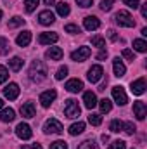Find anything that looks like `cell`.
<instances>
[{"label": "cell", "mask_w": 147, "mask_h": 149, "mask_svg": "<svg viewBox=\"0 0 147 149\" xmlns=\"http://www.w3.org/2000/svg\"><path fill=\"white\" fill-rule=\"evenodd\" d=\"M28 74H30V80H31V81L40 83V81H43V80L47 78L49 71H47V66H45L42 61H33L31 66H30V73Z\"/></svg>", "instance_id": "1"}, {"label": "cell", "mask_w": 147, "mask_h": 149, "mask_svg": "<svg viewBox=\"0 0 147 149\" xmlns=\"http://www.w3.org/2000/svg\"><path fill=\"white\" fill-rule=\"evenodd\" d=\"M114 21H116L119 26H125V28H133V26H135V19L132 17V14H130L128 10H119V12H116Z\"/></svg>", "instance_id": "2"}, {"label": "cell", "mask_w": 147, "mask_h": 149, "mask_svg": "<svg viewBox=\"0 0 147 149\" xmlns=\"http://www.w3.org/2000/svg\"><path fill=\"white\" fill-rule=\"evenodd\" d=\"M80 113H81V109H80L78 102H76L74 99H68V101H66V104H64V114H66V118L74 120V118H78V116H80Z\"/></svg>", "instance_id": "3"}, {"label": "cell", "mask_w": 147, "mask_h": 149, "mask_svg": "<svg viewBox=\"0 0 147 149\" xmlns=\"http://www.w3.org/2000/svg\"><path fill=\"white\" fill-rule=\"evenodd\" d=\"M62 130H64L62 123L59 120H55V118H50V120H47L43 123V132L45 134H61Z\"/></svg>", "instance_id": "4"}, {"label": "cell", "mask_w": 147, "mask_h": 149, "mask_svg": "<svg viewBox=\"0 0 147 149\" xmlns=\"http://www.w3.org/2000/svg\"><path fill=\"white\" fill-rule=\"evenodd\" d=\"M112 99H114V102H116L118 106H125V104L128 102L126 92H125V88H123L121 85H116V87H112Z\"/></svg>", "instance_id": "5"}, {"label": "cell", "mask_w": 147, "mask_h": 149, "mask_svg": "<svg viewBox=\"0 0 147 149\" xmlns=\"http://www.w3.org/2000/svg\"><path fill=\"white\" fill-rule=\"evenodd\" d=\"M102 76H104V70H102L101 64L92 66V68L88 70V73H87V78H88L90 83H99V81L102 80Z\"/></svg>", "instance_id": "6"}, {"label": "cell", "mask_w": 147, "mask_h": 149, "mask_svg": "<svg viewBox=\"0 0 147 149\" xmlns=\"http://www.w3.org/2000/svg\"><path fill=\"white\" fill-rule=\"evenodd\" d=\"M90 54H92V50H90V47H78V50H74L73 54H71V59L76 61V63H83V61H87L88 57H90Z\"/></svg>", "instance_id": "7"}, {"label": "cell", "mask_w": 147, "mask_h": 149, "mask_svg": "<svg viewBox=\"0 0 147 149\" xmlns=\"http://www.w3.org/2000/svg\"><path fill=\"white\" fill-rule=\"evenodd\" d=\"M55 97H57V92H55L54 88L45 90V92L40 94V104H42L43 108H50V104L55 101Z\"/></svg>", "instance_id": "8"}, {"label": "cell", "mask_w": 147, "mask_h": 149, "mask_svg": "<svg viewBox=\"0 0 147 149\" xmlns=\"http://www.w3.org/2000/svg\"><path fill=\"white\" fill-rule=\"evenodd\" d=\"M16 135H17L19 139H23V141H28V139H31V135H33V132H31V127H30L28 123H19V125L16 127Z\"/></svg>", "instance_id": "9"}, {"label": "cell", "mask_w": 147, "mask_h": 149, "mask_svg": "<svg viewBox=\"0 0 147 149\" xmlns=\"http://www.w3.org/2000/svg\"><path fill=\"white\" fill-rule=\"evenodd\" d=\"M38 21H40V24H43V26H50V24H54L55 16H54L52 10H42V12L38 14Z\"/></svg>", "instance_id": "10"}, {"label": "cell", "mask_w": 147, "mask_h": 149, "mask_svg": "<svg viewBox=\"0 0 147 149\" xmlns=\"http://www.w3.org/2000/svg\"><path fill=\"white\" fill-rule=\"evenodd\" d=\"M57 40H59V35L54 31H45V33H40V37H38V42L42 45H50V43H55Z\"/></svg>", "instance_id": "11"}, {"label": "cell", "mask_w": 147, "mask_h": 149, "mask_svg": "<svg viewBox=\"0 0 147 149\" xmlns=\"http://www.w3.org/2000/svg\"><path fill=\"white\" fill-rule=\"evenodd\" d=\"M133 116L137 118V120H146L147 116V106L142 102V101H137L135 104H133Z\"/></svg>", "instance_id": "12"}, {"label": "cell", "mask_w": 147, "mask_h": 149, "mask_svg": "<svg viewBox=\"0 0 147 149\" xmlns=\"http://www.w3.org/2000/svg\"><path fill=\"white\" fill-rule=\"evenodd\" d=\"M130 90L135 94V95H142L146 92V78H139L135 81L130 83Z\"/></svg>", "instance_id": "13"}, {"label": "cell", "mask_w": 147, "mask_h": 149, "mask_svg": "<svg viewBox=\"0 0 147 149\" xmlns=\"http://www.w3.org/2000/svg\"><path fill=\"white\" fill-rule=\"evenodd\" d=\"M3 95H5L9 101L17 99V95H19V85H17V83H9V85L3 88Z\"/></svg>", "instance_id": "14"}, {"label": "cell", "mask_w": 147, "mask_h": 149, "mask_svg": "<svg viewBox=\"0 0 147 149\" xmlns=\"http://www.w3.org/2000/svg\"><path fill=\"white\" fill-rule=\"evenodd\" d=\"M83 26H85V30L94 31V30L101 28V21H99V17H95V16H87V17L83 19Z\"/></svg>", "instance_id": "15"}, {"label": "cell", "mask_w": 147, "mask_h": 149, "mask_svg": "<svg viewBox=\"0 0 147 149\" xmlns=\"http://www.w3.org/2000/svg\"><path fill=\"white\" fill-rule=\"evenodd\" d=\"M97 97H95V94L92 92V90H88V92H85L83 94V104H85V108L87 109H94L95 106H97Z\"/></svg>", "instance_id": "16"}, {"label": "cell", "mask_w": 147, "mask_h": 149, "mask_svg": "<svg viewBox=\"0 0 147 149\" xmlns=\"http://www.w3.org/2000/svg\"><path fill=\"white\" fill-rule=\"evenodd\" d=\"M66 90L71 92V94H78V92H81V90H83V81L78 80V78L69 80V81L66 83Z\"/></svg>", "instance_id": "17"}, {"label": "cell", "mask_w": 147, "mask_h": 149, "mask_svg": "<svg viewBox=\"0 0 147 149\" xmlns=\"http://www.w3.org/2000/svg\"><path fill=\"white\" fill-rule=\"evenodd\" d=\"M45 56H47V59H50V61H61L62 56H64V52H62L61 47H50V49L45 52Z\"/></svg>", "instance_id": "18"}, {"label": "cell", "mask_w": 147, "mask_h": 149, "mask_svg": "<svg viewBox=\"0 0 147 149\" xmlns=\"http://www.w3.org/2000/svg\"><path fill=\"white\" fill-rule=\"evenodd\" d=\"M112 70H114V76H118V78L125 76V73H126V66L123 64V61L119 57H116L112 61Z\"/></svg>", "instance_id": "19"}, {"label": "cell", "mask_w": 147, "mask_h": 149, "mask_svg": "<svg viewBox=\"0 0 147 149\" xmlns=\"http://www.w3.org/2000/svg\"><path fill=\"white\" fill-rule=\"evenodd\" d=\"M14 118H16V111H14L12 108H2V111H0V120H2L3 123H10V121H14Z\"/></svg>", "instance_id": "20"}, {"label": "cell", "mask_w": 147, "mask_h": 149, "mask_svg": "<svg viewBox=\"0 0 147 149\" xmlns=\"http://www.w3.org/2000/svg\"><path fill=\"white\" fill-rule=\"evenodd\" d=\"M30 42H31V31H23V33H19L17 38H16V43L19 47H28Z\"/></svg>", "instance_id": "21"}, {"label": "cell", "mask_w": 147, "mask_h": 149, "mask_svg": "<svg viewBox=\"0 0 147 149\" xmlns=\"http://www.w3.org/2000/svg\"><path fill=\"white\" fill-rule=\"evenodd\" d=\"M21 116L23 118H33L35 116V104L33 102H24L21 106Z\"/></svg>", "instance_id": "22"}, {"label": "cell", "mask_w": 147, "mask_h": 149, "mask_svg": "<svg viewBox=\"0 0 147 149\" xmlns=\"http://www.w3.org/2000/svg\"><path fill=\"white\" fill-rule=\"evenodd\" d=\"M55 7H57V14H59L61 17H66V16H69V12H71L69 5H68L66 2H59Z\"/></svg>", "instance_id": "23"}, {"label": "cell", "mask_w": 147, "mask_h": 149, "mask_svg": "<svg viewBox=\"0 0 147 149\" xmlns=\"http://www.w3.org/2000/svg\"><path fill=\"white\" fill-rule=\"evenodd\" d=\"M23 64H24V61H23L21 57H17V56L9 61V68H10L12 71H19V70L23 68Z\"/></svg>", "instance_id": "24"}, {"label": "cell", "mask_w": 147, "mask_h": 149, "mask_svg": "<svg viewBox=\"0 0 147 149\" xmlns=\"http://www.w3.org/2000/svg\"><path fill=\"white\" fill-rule=\"evenodd\" d=\"M83 130H85V123H83V121H78V123H73V125L69 127L68 132H69V135H80Z\"/></svg>", "instance_id": "25"}, {"label": "cell", "mask_w": 147, "mask_h": 149, "mask_svg": "<svg viewBox=\"0 0 147 149\" xmlns=\"http://www.w3.org/2000/svg\"><path fill=\"white\" fill-rule=\"evenodd\" d=\"M133 49H135L137 52H147V42L142 40V38L133 40Z\"/></svg>", "instance_id": "26"}, {"label": "cell", "mask_w": 147, "mask_h": 149, "mask_svg": "<svg viewBox=\"0 0 147 149\" xmlns=\"http://www.w3.org/2000/svg\"><path fill=\"white\" fill-rule=\"evenodd\" d=\"M97 104H99V108H101V113H109L111 109H112V102H111L109 99H102V101H99Z\"/></svg>", "instance_id": "27"}, {"label": "cell", "mask_w": 147, "mask_h": 149, "mask_svg": "<svg viewBox=\"0 0 147 149\" xmlns=\"http://www.w3.org/2000/svg\"><path fill=\"white\" fill-rule=\"evenodd\" d=\"M135 130H137V127L133 125V121H126V123H123V130H121V132H125L126 135H133Z\"/></svg>", "instance_id": "28"}, {"label": "cell", "mask_w": 147, "mask_h": 149, "mask_svg": "<svg viewBox=\"0 0 147 149\" xmlns=\"http://www.w3.org/2000/svg\"><path fill=\"white\" fill-rule=\"evenodd\" d=\"M92 45L99 47V49H104L106 47V38L101 37V35H95V37H92Z\"/></svg>", "instance_id": "29"}, {"label": "cell", "mask_w": 147, "mask_h": 149, "mask_svg": "<svg viewBox=\"0 0 147 149\" xmlns=\"http://www.w3.org/2000/svg\"><path fill=\"white\" fill-rule=\"evenodd\" d=\"M109 130L111 132H114V134L121 132V130H123V121H121V120H112L111 125H109Z\"/></svg>", "instance_id": "30"}, {"label": "cell", "mask_w": 147, "mask_h": 149, "mask_svg": "<svg viewBox=\"0 0 147 149\" xmlns=\"http://www.w3.org/2000/svg\"><path fill=\"white\" fill-rule=\"evenodd\" d=\"M88 123L94 125V127H99V125L102 123V116H101V114H95V113H90V116H88Z\"/></svg>", "instance_id": "31"}, {"label": "cell", "mask_w": 147, "mask_h": 149, "mask_svg": "<svg viewBox=\"0 0 147 149\" xmlns=\"http://www.w3.org/2000/svg\"><path fill=\"white\" fill-rule=\"evenodd\" d=\"M26 21L23 19V17H19V16H14L10 21H9V28H17V26H23Z\"/></svg>", "instance_id": "32"}, {"label": "cell", "mask_w": 147, "mask_h": 149, "mask_svg": "<svg viewBox=\"0 0 147 149\" xmlns=\"http://www.w3.org/2000/svg\"><path fill=\"white\" fill-rule=\"evenodd\" d=\"M10 50V45H9V40L3 37H0V54H7Z\"/></svg>", "instance_id": "33"}, {"label": "cell", "mask_w": 147, "mask_h": 149, "mask_svg": "<svg viewBox=\"0 0 147 149\" xmlns=\"http://www.w3.org/2000/svg\"><path fill=\"white\" fill-rule=\"evenodd\" d=\"M38 7V0H24V9L26 12H33Z\"/></svg>", "instance_id": "34"}, {"label": "cell", "mask_w": 147, "mask_h": 149, "mask_svg": "<svg viewBox=\"0 0 147 149\" xmlns=\"http://www.w3.org/2000/svg\"><path fill=\"white\" fill-rule=\"evenodd\" d=\"M78 149H99V146H97L95 141H85L78 146Z\"/></svg>", "instance_id": "35"}, {"label": "cell", "mask_w": 147, "mask_h": 149, "mask_svg": "<svg viewBox=\"0 0 147 149\" xmlns=\"http://www.w3.org/2000/svg\"><path fill=\"white\" fill-rule=\"evenodd\" d=\"M66 33H71V35H76V33H81V30H80V26L78 24H66Z\"/></svg>", "instance_id": "36"}, {"label": "cell", "mask_w": 147, "mask_h": 149, "mask_svg": "<svg viewBox=\"0 0 147 149\" xmlns=\"http://www.w3.org/2000/svg\"><path fill=\"white\" fill-rule=\"evenodd\" d=\"M66 76H68V68L66 66H61L57 70V73H55V80H64Z\"/></svg>", "instance_id": "37"}, {"label": "cell", "mask_w": 147, "mask_h": 149, "mask_svg": "<svg viewBox=\"0 0 147 149\" xmlns=\"http://www.w3.org/2000/svg\"><path fill=\"white\" fill-rule=\"evenodd\" d=\"M107 149H126V142L125 141H114V142L109 144Z\"/></svg>", "instance_id": "38"}, {"label": "cell", "mask_w": 147, "mask_h": 149, "mask_svg": "<svg viewBox=\"0 0 147 149\" xmlns=\"http://www.w3.org/2000/svg\"><path fill=\"white\" fill-rule=\"evenodd\" d=\"M9 80V70L5 66H0V83H5Z\"/></svg>", "instance_id": "39"}, {"label": "cell", "mask_w": 147, "mask_h": 149, "mask_svg": "<svg viewBox=\"0 0 147 149\" xmlns=\"http://www.w3.org/2000/svg\"><path fill=\"white\" fill-rule=\"evenodd\" d=\"M50 149H68V144L64 141H55L50 144Z\"/></svg>", "instance_id": "40"}, {"label": "cell", "mask_w": 147, "mask_h": 149, "mask_svg": "<svg viewBox=\"0 0 147 149\" xmlns=\"http://www.w3.org/2000/svg\"><path fill=\"white\" fill-rule=\"evenodd\" d=\"M112 3H114V0H102V2H101V9L107 12V10L112 9Z\"/></svg>", "instance_id": "41"}, {"label": "cell", "mask_w": 147, "mask_h": 149, "mask_svg": "<svg viewBox=\"0 0 147 149\" xmlns=\"http://www.w3.org/2000/svg\"><path fill=\"white\" fill-rule=\"evenodd\" d=\"M125 5H128L130 9H139L140 7V0H123Z\"/></svg>", "instance_id": "42"}, {"label": "cell", "mask_w": 147, "mask_h": 149, "mask_svg": "<svg viewBox=\"0 0 147 149\" xmlns=\"http://www.w3.org/2000/svg\"><path fill=\"white\" fill-rule=\"evenodd\" d=\"M123 57L128 59V61H133V59H135V54H133L130 49H123Z\"/></svg>", "instance_id": "43"}, {"label": "cell", "mask_w": 147, "mask_h": 149, "mask_svg": "<svg viewBox=\"0 0 147 149\" xmlns=\"http://www.w3.org/2000/svg\"><path fill=\"white\" fill-rule=\"evenodd\" d=\"M76 3H78L80 7H83V9H87V7H92V3H94V0H76Z\"/></svg>", "instance_id": "44"}, {"label": "cell", "mask_w": 147, "mask_h": 149, "mask_svg": "<svg viewBox=\"0 0 147 149\" xmlns=\"http://www.w3.org/2000/svg\"><path fill=\"white\" fill-rule=\"evenodd\" d=\"M106 57H107V52H106V50H104V49H102V50H101V52H99V54H97V59H99V61H104V59H106Z\"/></svg>", "instance_id": "45"}, {"label": "cell", "mask_w": 147, "mask_h": 149, "mask_svg": "<svg viewBox=\"0 0 147 149\" xmlns=\"http://www.w3.org/2000/svg\"><path fill=\"white\" fill-rule=\"evenodd\" d=\"M107 37H109V40H112V42H114V40H118V35H116V31H114V30H109V31H107Z\"/></svg>", "instance_id": "46"}, {"label": "cell", "mask_w": 147, "mask_h": 149, "mask_svg": "<svg viewBox=\"0 0 147 149\" xmlns=\"http://www.w3.org/2000/svg\"><path fill=\"white\" fill-rule=\"evenodd\" d=\"M140 7H142V17H147V3L140 5Z\"/></svg>", "instance_id": "47"}, {"label": "cell", "mask_w": 147, "mask_h": 149, "mask_svg": "<svg viewBox=\"0 0 147 149\" xmlns=\"http://www.w3.org/2000/svg\"><path fill=\"white\" fill-rule=\"evenodd\" d=\"M43 3H45V5H54L55 0H43Z\"/></svg>", "instance_id": "48"}, {"label": "cell", "mask_w": 147, "mask_h": 149, "mask_svg": "<svg viewBox=\"0 0 147 149\" xmlns=\"http://www.w3.org/2000/svg\"><path fill=\"white\" fill-rule=\"evenodd\" d=\"M31 149H43V148H42L40 144H33V146H31Z\"/></svg>", "instance_id": "49"}, {"label": "cell", "mask_w": 147, "mask_h": 149, "mask_svg": "<svg viewBox=\"0 0 147 149\" xmlns=\"http://www.w3.org/2000/svg\"><path fill=\"white\" fill-rule=\"evenodd\" d=\"M101 139H102V142H107V141H109V137H107V135H102Z\"/></svg>", "instance_id": "50"}, {"label": "cell", "mask_w": 147, "mask_h": 149, "mask_svg": "<svg viewBox=\"0 0 147 149\" xmlns=\"http://www.w3.org/2000/svg\"><path fill=\"white\" fill-rule=\"evenodd\" d=\"M2 108H3V101L0 99V111H2Z\"/></svg>", "instance_id": "51"}, {"label": "cell", "mask_w": 147, "mask_h": 149, "mask_svg": "<svg viewBox=\"0 0 147 149\" xmlns=\"http://www.w3.org/2000/svg\"><path fill=\"white\" fill-rule=\"evenodd\" d=\"M0 19H2V10H0Z\"/></svg>", "instance_id": "52"}]
</instances>
